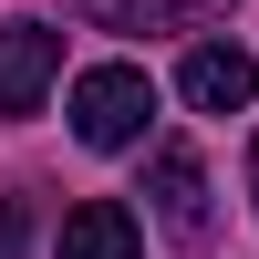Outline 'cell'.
Segmentation results:
<instances>
[{"label":"cell","instance_id":"6","mask_svg":"<svg viewBox=\"0 0 259 259\" xmlns=\"http://www.w3.org/2000/svg\"><path fill=\"white\" fill-rule=\"evenodd\" d=\"M62 259H145V239H135V218H124L114 197H83L73 218H62Z\"/></svg>","mask_w":259,"mask_h":259},{"label":"cell","instance_id":"4","mask_svg":"<svg viewBox=\"0 0 259 259\" xmlns=\"http://www.w3.org/2000/svg\"><path fill=\"white\" fill-rule=\"evenodd\" d=\"M177 94L197 104V114H249V94H259V62L239 52V41H197V52L177 62Z\"/></svg>","mask_w":259,"mask_h":259},{"label":"cell","instance_id":"3","mask_svg":"<svg viewBox=\"0 0 259 259\" xmlns=\"http://www.w3.org/2000/svg\"><path fill=\"white\" fill-rule=\"evenodd\" d=\"M62 73V31L52 21H0V114H41Z\"/></svg>","mask_w":259,"mask_h":259},{"label":"cell","instance_id":"8","mask_svg":"<svg viewBox=\"0 0 259 259\" xmlns=\"http://www.w3.org/2000/svg\"><path fill=\"white\" fill-rule=\"evenodd\" d=\"M249 197H259V135H249Z\"/></svg>","mask_w":259,"mask_h":259},{"label":"cell","instance_id":"2","mask_svg":"<svg viewBox=\"0 0 259 259\" xmlns=\"http://www.w3.org/2000/svg\"><path fill=\"white\" fill-rule=\"evenodd\" d=\"M145 207H156V228L177 249L207 239V166H197V145H156L145 156Z\"/></svg>","mask_w":259,"mask_h":259},{"label":"cell","instance_id":"5","mask_svg":"<svg viewBox=\"0 0 259 259\" xmlns=\"http://www.w3.org/2000/svg\"><path fill=\"white\" fill-rule=\"evenodd\" d=\"M73 21H94V31H207V21H228L239 0H62Z\"/></svg>","mask_w":259,"mask_h":259},{"label":"cell","instance_id":"7","mask_svg":"<svg viewBox=\"0 0 259 259\" xmlns=\"http://www.w3.org/2000/svg\"><path fill=\"white\" fill-rule=\"evenodd\" d=\"M21 228H31V218H21V197H0V259H21Z\"/></svg>","mask_w":259,"mask_h":259},{"label":"cell","instance_id":"1","mask_svg":"<svg viewBox=\"0 0 259 259\" xmlns=\"http://www.w3.org/2000/svg\"><path fill=\"white\" fill-rule=\"evenodd\" d=\"M145 124H156V83H145L135 62H94V73L73 83V135L94 145V156L145 145Z\"/></svg>","mask_w":259,"mask_h":259}]
</instances>
